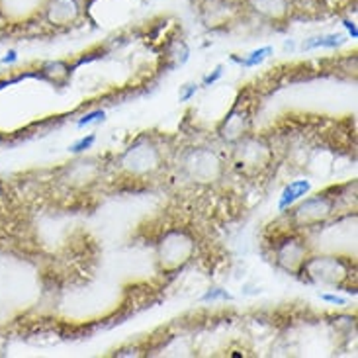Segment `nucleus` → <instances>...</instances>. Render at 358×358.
<instances>
[{
    "label": "nucleus",
    "instance_id": "10",
    "mask_svg": "<svg viewBox=\"0 0 358 358\" xmlns=\"http://www.w3.org/2000/svg\"><path fill=\"white\" fill-rule=\"evenodd\" d=\"M196 92H198V85H192V83H188V85L180 87V94H178V100H180V102H188L190 98L196 96Z\"/></svg>",
    "mask_w": 358,
    "mask_h": 358
},
{
    "label": "nucleus",
    "instance_id": "6",
    "mask_svg": "<svg viewBox=\"0 0 358 358\" xmlns=\"http://www.w3.org/2000/svg\"><path fill=\"white\" fill-rule=\"evenodd\" d=\"M104 120H106V112L104 110H92V112H88V114H85V116L78 120L77 127L80 129V127H87L90 124H100Z\"/></svg>",
    "mask_w": 358,
    "mask_h": 358
},
{
    "label": "nucleus",
    "instance_id": "2",
    "mask_svg": "<svg viewBox=\"0 0 358 358\" xmlns=\"http://www.w3.org/2000/svg\"><path fill=\"white\" fill-rule=\"evenodd\" d=\"M249 8L264 18L282 20L290 10V0H247Z\"/></svg>",
    "mask_w": 358,
    "mask_h": 358
},
{
    "label": "nucleus",
    "instance_id": "4",
    "mask_svg": "<svg viewBox=\"0 0 358 358\" xmlns=\"http://www.w3.org/2000/svg\"><path fill=\"white\" fill-rule=\"evenodd\" d=\"M274 53V48L271 45H264V48H259L251 51L247 57H237V55H231V61L233 63H239L241 67L245 69H251V67H259L264 59H268Z\"/></svg>",
    "mask_w": 358,
    "mask_h": 358
},
{
    "label": "nucleus",
    "instance_id": "13",
    "mask_svg": "<svg viewBox=\"0 0 358 358\" xmlns=\"http://www.w3.org/2000/svg\"><path fill=\"white\" fill-rule=\"evenodd\" d=\"M343 24H345V28L349 29V34H350V36H352V38L357 39V38H358L357 24H355V22H350V20H345V22H343Z\"/></svg>",
    "mask_w": 358,
    "mask_h": 358
},
{
    "label": "nucleus",
    "instance_id": "12",
    "mask_svg": "<svg viewBox=\"0 0 358 358\" xmlns=\"http://www.w3.org/2000/svg\"><path fill=\"white\" fill-rule=\"evenodd\" d=\"M16 61H18V51H16V49H10L8 53L0 59V63H4V65H12V63H16Z\"/></svg>",
    "mask_w": 358,
    "mask_h": 358
},
{
    "label": "nucleus",
    "instance_id": "5",
    "mask_svg": "<svg viewBox=\"0 0 358 358\" xmlns=\"http://www.w3.org/2000/svg\"><path fill=\"white\" fill-rule=\"evenodd\" d=\"M343 41H345V38H343L341 34H327V36H317V38L306 39V41L301 43V49H303V51H311V49L315 48L335 49L339 48Z\"/></svg>",
    "mask_w": 358,
    "mask_h": 358
},
{
    "label": "nucleus",
    "instance_id": "3",
    "mask_svg": "<svg viewBox=\"0 0 358 358\" xmlns=\"http://www.w3.org/2000/svg\"><path fill=\"white\" fill-rule=\"evenodd\" d=\"M311 182L310 180H292L280 194V200H278V212H288L294 203L301 200L306 194L310 192Z\"/></svg>",
    "mask_w": 358,
    "mask_h": 358
},
{
    "label": "nucleus",
    "instance_id": "7",
    "mask_svg": "<svg viewBox=\"0 0 358 358\" xmlns=\"http://www.w3.org/2000/svg\"><path fill=\"white\" fill-rule=\"evenodd\" d=\"M94 141H96V136H94V134H90V136L83 137V139H78V141H75L73 145L69 147V151H71L73 155H78V153H85V151H88L90 147L94 145Z\"/></svg>",
    "mask_w": 358,
    "mask_h": 358
},
{
    "label": "nucleus",
    "instance_id": "11",
    "mask_svg": "<svg viewBox=\"0 0 358 358\" xmlns=\"http://www.w3.org/2000/svg\"><path fill=\"white\" fill-rule=\"evenodd\" d=\"M321 300L329 301L333 306H347V298H341V296H335V294H321Z\"/></svg>",
    "mask_w": 358,
    "mask_h": 358
},
{
    "label": "nucleus",
    "instance_id": "1",
    "mask_svg": "<svg viewBox=\"0 0 358 358\" xmlns=\"http://www.w3.org/2000/svg\"><path fill=\"white\" fill-rule=\"evenodd\" d=\"M80 16V2L78 0H48L43 8V20L55 26V28H65L77 22Z\"/></svg>",
    "mask_w": 358,
    "mask_h": 358
},
{
    "label": "nucleus",
    "instance_id": "8",
    "mask_svg": "<svg viewBox=\"0 0 358 358\" xmlns=\"http://www.w3.org/2000/svg\"><path fill=\"white\" fill-rule=\"evenodd\" d=\"M220 298H223V300H231L233 296L231 294H227L225 290H222V288H212V290H208L203 294L202 301H215L220 300Z\"/></svg>",
    "mask_w": 358,
    "mask_h": 358
},
{
    "label": "nucleus",
    "instance_id": "9",
    "mask_svg": "<svg viewBox=\"0 0 358 358\" xmlns=\"http://www.w3.org/2000/svg\"><path fill=\"white\" fill-rule=\"evenodd\" d=\"M222 77H223V65H217L210 75H206V77H203L202 85L203 87H212V85H215V83H217Z\"/></svg>",
    "mask_w": 358,
    "mask_h": 358
}]
</instances>
